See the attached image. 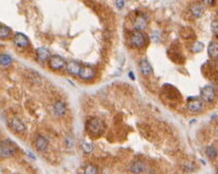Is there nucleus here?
Masks as SVG:
<instances>
[{
	"instance_id": "1",
	"label": "nucleus",
	"mask_w": 218,
	"mask_h": 174,
	"mask_svg": "<svg viewBox=\"0 0 218 174\" xmlns=\"http://www.w3.org/2000/svg\"><path fill=\"white\" fill-rule=\"evenodd\" d=\"M86 130L92 137H99L106 130V123L100 118L93 117L86 122Z\"/></svg>"
},
{
	"instance_id": "2",
	"label": "nucleus",
	"mask_w": 218,
	"mask_h": 174,
	"mask_svg": "<svg viewBox=\"0 0 218 174\" xmlns=\"http://www.w3.org/2000/svg\"><path fill=\"white\" fill-rule=\"evenodd\" d=\"M16 153V147L15 145L12 144V142L3 140L1 142V146H0V155L2 159H7V157H12Z\"/></svg>"
},
{
	"instance_id": "3",
	"label": "nucleus",
	"mask_w": 218,
	"mask_h": 174,
	"mask_svg": "<svg viewBox=\"0 0 218 174\" xmlns=\"http://www.w3.org/2000/svg\"><path fill=\"white\" fill-rule=\"evenodd\" d=\"M130 43L133 47L136 48H141L145 45V36L142 31L135 30L130 36Z\"/></svg>"
},
{
	"instance_id": "4",
	"label": "nucleus",
	"mask_w": 218,
	"mask_h": 174,
	"mask_svg": "<svg viewBox=\"0 0 218 174\" xmlns=\"http://www.w3.org/2000/svg\"><path fill=\"white\" fill-rule=\"evenodd\" d=\"M200 97L207 103H211L216 98V92L212 86H204L200 90Z\"/></svg>"
},
{
	"instance_id": "5",
	"label": "nucleus",
	"mask_w": 218,
	"mask_h": 174,
	"mask_svg": "<svg viewBox=\"0 0 218 174\" xmlns=\"http://www.w3.org/2000/svg\"><path fill=\"white\" fill-rule=\"evenodd\" d=\"M9 125L15 133H22L26 130V126L23 123V121L18 117H12L9 119Z\"/></svg>"
},
{
	"instance_id": "6",
	"label": "nucleus",
	"mask_w": 218,
	"mask_h": 174,
	"mask_svg": "<svg viewBox=\"0 0 218 174\" xmlns=\"http://www.w3.org/2000/svg\"><path fill=\"white\" fill-rule=\"evenodd\" d=\"M48 65L49 68L54 71H57L60 69H62L65 65H66V62L60 55H51V57L48 60Z\"/></svg>"
},
{
	"instance_id": "7",
	"label": "nucleus",
	"mask_w": 218,
	"mask_h": 174,
	"mask_svg": "<svg viewBox=\"0 0 218 174\" xmlns=\"http://www.w3.org/2000/svg\"><path fill=\"white\" fill-rule=\"evenodd\" d=\"M147 17L146 15L144 14H138L137 16L135 17V19L133 20V26L136 30H143L146 28L147 26Z\"/></svg>"
},
{
	"instance_id": "8",
	"label": "nucleus",
	"mask_w": 218,
	"mask_h": 174,
	"mask_svg": "<svg viewBox=\"0 0 218 174\" xmlns=\"http://www.w3.org/2000/svg\"><path fill=\"white\" fill-rule=\"evenodd\" d=\"M203 100L199 98H189L187 102V107L190 112L198 113L203 110Z\"/></svg>"
},
{
	"instance_id": "9",
	"label": "nucleus",
	"mask_w": 218,
	"mask_h": 174,
	"mask_svg": "<svg viewBox=\"0 0 218 174\" xmlns=\"http://www.w3.org/2000/svg\"><path fill=\"white\" fill-rule=\"evenodd\" d=\"M48 144H49L48 140H47L44 136L39 134V136L36 137L35 147L39 152H45L47 150V148H48Z\"/></svg>"
},
{
	"instance_id": "10",
	"label": "nucleus",
	"mask_w": 218,
	"mask_h": 174,
	"mask_svg": "<svg viewBox=\"0 0 218 174\" xmlns=\"http://www.w3.org/2000/svg\"><path fill=\"white\" fill-rule=\"evenodd\" d=\"M94 76H95V70L93 68L90 66H83L78 77L83 80H91L94 78Z\"/></svg>"
},
{
	"instance_id": "11",
	"label": "nucleus",
	"mask_w": 218,
	"mask_h": 174,
	"mask_svg": "<svg viewBox=\"0 0 218 174\" xmlns=\"http://www.w3.org/2000/svg\"><path fill=\"white\" fill-rule=\"evenodd\" d=\"M13 42H14V44L17 47H19V48H25V47H27L28 44H29V41H28L27 37L21 33H16L14 38H13Z\"/></svg>"
},
{
	"instance_id": "12",
	"label": "nucleus",
	"mask_w": 218,
	"mask_h": 174,
	"mask_svg": "<svg viewBox=\"0 0 218 174\" xmlns=\"http://www.w3.org/2000/svg\"><path fill=\"white\" fill-rule=\"evenodd\" d=\"M81 67H83V66H80V64L78 62L71 60V62H69L67 64L66 71L72 76H78L80 75V70H81Z\"/></svg>"
},
{
	"instance_id": "13",
	"label": "nucleus",
	"mask_w": 218,
	"mask_h": 174,
	"mask_svg": "<svg viewBox=\"0 0 218 174\" xmlns=\"http://www.w3.org/2000/svg\"><path fill=\"white\" fill-rule=\"evenodd\" d=\"M52 110H53V115L56 117H62V116L66 114L67 110L66 104L63 101H61V100H57V101L54 102L53 106H52Z\"/></svg>"
},
{
	"instance_id": "14",
	"label": "nucleus",
	"mask_w": 218,
	"mask_h": 174,
	"mask_svg": "<svg viewBox=\"0 0 218 174\" xmlns=\"http://www.w3.org/2000/svg\"><path fill=\"white\" fill-rule=\"evenodd\" d=\"M50 57H51L50 51L47 48H45V47H40V48L37 49V59H38L39 62L41 63L46 62V60H49Z\"/></svg>"
},
{
	"instance_id": "15",
	"label": "nucleus",
	"mask_w": 218,
	"mask_h": 174,
	"mask_svg": "<svg viewBox=\"0 0 218 174\" xmlns=\"http://www.w3.org/2000/svg\"><path fill=\"white\" fill-rule=\"evenodd\" d=\"M145 163H143L142 160H135L133 162L130 166V171L134 174H140L143 171H145Z\"/></svg>"
},
{
	"instance_id": "16",
	"label": "nucleus",
	"mask_w": 218,
	"mask_h": 174,
	"mask_svg": "<svg viewBox=\"0 0 218 174\" xmlns=\"http://www.w3.org/2000/svg\"><path fill=\"white\" fill-rule=\"evenodd\" d=\"M139 69H140L141 74L144 76H149L152 73V67L149 64L147 60H141L140 64H139Z\"/></svg>"
},
{
	"instance_id": "17",
	"label": "nucleus",
	"mask_w": 218,
	"mask_h": 174,
	"mask_svg": "<svg viewBox=\"0 0 218 174\" xmlns=\"http://www.w3.org/2000/svg\"><path fill=\"white\" fill-rule=\"evenodd\" d=\"M208 54L211 59H218V42L212 41L208 46Z\"/></svg>"
},
{
	"instance_id": "18",
	"label": "nucleus",
	"mask_w": 218,
	"mask_h": 174,
	"mask_svg": "<svg viewBox=\"0 0 218 174\" xmlns=\"http://www.w3.org/2000/svg\"><path fill=\"white\" fill-rule=\"evenodd\" d=\"M80 149H81V151L84 152V153H86V154H90L93 152V149H94V145L91 143V142H89L88 140H85V139H83L80 141Z\"/></svg>"
},
{
	"instance_id": "19",
	"label": "nucleus",
	"mask_w": 218,
	"mask_h": 174,
	"mask_svg": "<svg viewBox=\"0 0 218 174\" xmlns=\"http://www.w3.org/2000/svg\"><path fill=\"white\" fill-rule=\"evenodd\" d=\"M190 13H191V15L195 18L201 17L204 14V6L198 3H194L190 6Z\"/></svg>"
},
{
	"instance_id": "20",
	"label": "nucleus",
	"mask_w": 218,
	"mask_h": 174,
	"mask_svg": "<svg viewBox=\"0 0 218 174\" xmlns=\"http://www.w3.org/2000/svg\"><path fill=\"white\" fill-rule=\"evenodd\" d=\"M204 151H206L207 157H208L209 159H211V160H214L218 154L217 149L215 148L214 146H211V145H210V146H207V148H206Z\"/></svg>"
},
{
	"instance_id": "21",
	"label": "nucleus",
	"mask_w": 218,
	"mask_h": 174,
	"mask_svg": "<svg viewBox=\"0 0 218 174\" xmlns=\"http://www.w3.org/2000/svg\"><path fill=\"white\" fill-rule=\"evenodd\" d=\"M84 174H98V168L93 164H89L84 169Z\"/></svg>"
},
{
	"instance_id": "22",
	"label": "nucleus",
	"mask_w": 218,
	"mask_h": 174,
	"mask_svg": "<svg viewBox=\"0 0 218 174\" xmlns=\"http://www.w3.org/2000/svg\"><path fill=\"white\" fill-rule=\"evenodd\" d=\"M10 35V27H7L6 25H3V24L0 26V37H1V39L5 40V39L9 38Z\"/></svg>"
},
{
	"instance_id": "23",
	"label": "nucleus",
	"mask_w": 218,
	"mask_h": 174,
	"mask_svg": "<svg viewBox=\"0 0 218 174\" xmlns=\"http://www.w3.org/2000/svg\"><path fill=\"white\" fill-rule=\"evenodd\" d=\"M65 145H66V147H67V148H69V149H71V148L74 147L75 140L71 136V134H68V136L65 137Z\"/></svg>"
},
{
	"instance_id": "24",
	"label": "nucleus",
	"mask_w": 218,
	"mask_h": 174,
	"mask_svg": "<svg viewBox=\"0 0 218 174\" xmlns=\"http://www.w3.org/2000/svg\"><path fill=\"white\" fill-rule=\"evenodd\" d=\"M204 49V44L201 42H195L191 45V51L194 52V53H198V52L203 51Z\"/></svg>"
},
{
	"instance_id": "25",
	"label": "nucleus",
	"mask_w": 218,
	"mask_h": 174,
	"mask_svg": "<svg viewBox=\"0 0 218 174\" xmlns=\"http://www.w3.org/2000/svg\"><path fill=\"white\" fill-rule=\"evenodd\" d=\"M0 62H1V65L3 66V67H6V66H9L10 63H12V57H10L9 54L3 53V54H1Z\"/></svg>"
},
{
	"instance_id": "26",
	"label": "nucleus",
	"mask_w": 218,
	"mask_h": 174,
	"mask_svg": "<svg viewBox=\"0 0 218 174\" xmlns=\"http://www.w3.org/2000/svg\"><path fill=\"white\" fill-rule=\"evenodd\" d=\"M150 40L154 42V43H158L160 41V38H161V33H160L159 30H154L150 33Z\"/></svg>"
},
{
	"instance_id": "27",
	"label": "nucleus",
	"mask_w": 218,
	"mask_h": 174,
	"mask_svg": "<svg viewBox=\"0 0 218 174\" xmlns=\"http://www.w3.org/2000/svg\"><path fill=\"white\" fill-rule=\"evenodd\" d=\"M211 29L213 31V33L218 35V20H213L211 23Z\"/></svg>"
},
{
	"instance_id": "28",
	"label": "nucleus",
	"mask_w": 218,
	"mask_h": 174,
	"mask_svg": "<svg viewBox=\"0 0 218 174\" xmlns=\"http://www.w3.org/2000/svg\"><path fill=\"white\" fill-rule=\"evenodd\" d=\"M115 4L119 10H121L124 6V0H115Z\"/></svg>"
},
{
	"instance_id": "29",
	"label": "nucleus",
	"mask_w": 218,
	"mask_h": 174,
	"mask_svg": "<svg viewBox=\"0 0 218 174\" xmlns=\"http://www.w3.org/2000/svg\"><path fill=\"white\" fill-rule=\"evenodd\" d=\"M201 1H203V3L206 5H214L216 0H201Z\"/></svg>"
},
{
	"instance_id": "30",
	"label": "nucleus",
	"mask_w": 218,
	"mask_h": 174,
	"mask_svg": "<svg viewBox=\"0 0 218 174\" xmlns=\"http://www.w3.org/2000/svg\"><path fill=\"white\" fill-rule=\"evenodd\" d=\"M128 76H130V78H132L133 80H135V76H134V74H133V72H130L128 73Z\"/></svg>"
},
{
	"instance_id": "31",
	"label": "nucleus",
	"mask_w": 218,
	"mask_h": 174,
	"mask_svg": "<svg viewBox=\"0 0 218 174\" xmlns=\"http://www.w3.org/2000/svg\"><path fill=\"white\" fill-rule=\"evenodd\" d=\"M216 174H218V168H217V170H216Z\"/></svg>"
},
{
	"instance_id": "32",
	"label": "nucleus",
	"mask_w": 218,
	"mask_h": 174,
	"mask_svg": "<svg viewBox=\"0 0 218 174\" xmlns=\"http://www.w3.org/2000/svg\"><path fill=\"white\" fill-rule=\"evenodd\" d=\"M217 134H218V130H217Z\"/></svg>"
}]
</instances>
